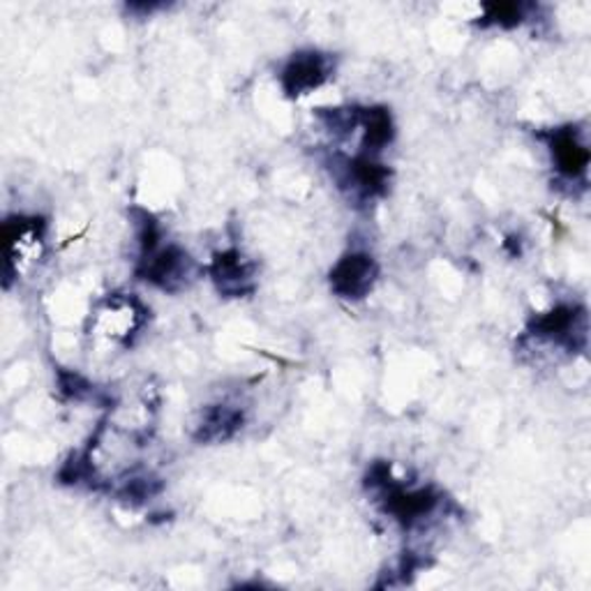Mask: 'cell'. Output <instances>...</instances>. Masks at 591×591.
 <instances>
[{"label": "cell", "instance_id": "52a82bcc", "mask_svg": "<svg viewBox=\"0 0 591 591\" xmlns=\"http://www.w3.org/2000/svg\"><path fill=\"white\" fill-rule=\"evenodd\" d=\"M552 152H554L559 169H562L564 174H569L571 178L584 174L587 162H589V152H587V148L575 139V135H571V132L556 135L554 146H552Z\"/></svg>", "mask_w": 591, "mask_h": 591}, {"label": "cell", "instance_id": "5b68a950", "mask_svg": "<svg viewBox=\"0 0 591 591\" xmlns=\"http://www.w3.org/2000/svg\"><path fill=\"white\" fill-rule=\"evenodd\" d=\"M331 72L328 58L322 53H298L283 72V83L289 96H305L319 88Z\"/></svg>", "mask_w": 591, "mask_h": 591}, {"label": "cell", "instance_id": "277c9868", "mask_svg": "<svg viewBox=\"0 0 591 591\" xmlns=\"http://www.w3.org/2000/svg\"><path fill=\"white\" fill-rule=\"evenodd\" d=\"M375 277H377L375 262L365 255H349L333 268L331 285L339 296L361 298L372 289V285H375Z\"/></svg>", "mask_w": 591, "mask_h": 591}, {"label": "cell", "instance_id": "ba28073f", "mask_svg": "<svg viewBox=\"0 0 591 591\" xmlns=\"http://www.w3.org/2000/svg\"><path fill=\"white\" fill-rule=\"evenodd\" d=\"M240 423H243L240 412L225 407L223 404V407H215V410L206 412V416L199 425V437L206 442H225L238 430Z\"/></svg>", "mask_w": 591, "mask_h": 591}, {"label": "cell", "instance_id": "3957f363", "mask_svg": "<svg viewBox=\"0 0 591 591\" xmlns=\"http://www.w3.org/2000/svg\"><path fill=\"white\" fill-rule=\"evenodd\" d=\"M193 277H195V264L188 257V253L178 250V247H167V250L152 253L146 264V279L169 292L188 287Z\"/></svg>", "mask_w": 591, "mask_h": 591}, {"label": "cell", "instance_id": "6da1fadb", "mask_svg": "<svg viewBox=\"0 0 591 591\" xmlns=\"http://www.w3.org/2000/svg\"><path fill=\"white\" fill-rule=\"evenodd\" d=\"M146 322V307L135 296L114 294L90 317V335L107 345H128Z\"/></svg>", "mask_w": 591, "mask_h": 591}, {"label": "cell", "instance_id": "7a4b0ae2", "mask_svg": "<svg viewBox=\"0 0 591 591\" xmlns=\"http://www.w3.org/2000/svg\"><path fill=\"white\" fill-rule=\"evenodd\" d=\"M8 247V277H19L33 268L45 253V232L40 220H17L6 225Z\"/></svg>", "mask_w": 591, "mask_h": 591}, {"label": "cell", "instance_id": "8992f818", "mask_svg": "<svg viewBox=\"0 0 591 591\" xmlns=\"http://www.w3.org/2000/svg\"><path fill=\"white\" fill-rule=\"evenodd\" d=\"M215 279L220 289L229 294H243L253 283V270L234 253L220 257V262L215 264Z\"/></svg>", "mask_w": 591, "mask_h": 591}]
</instances>
